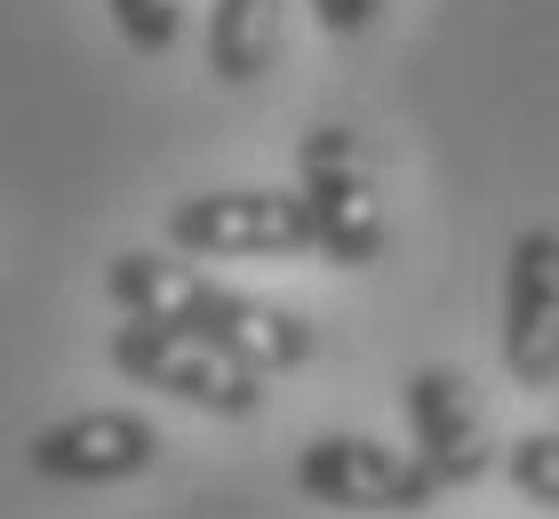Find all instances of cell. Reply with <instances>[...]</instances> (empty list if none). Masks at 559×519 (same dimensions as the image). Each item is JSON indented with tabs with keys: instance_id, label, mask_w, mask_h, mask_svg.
I'll list each match as a JSON object with an SVG mask.
<instances>
[{
	"instance_id": "cell-7",
	"label": "cell",
	"mask_w": 559,
	"mask_h": 519,
	"mask_svg": "<svg viewBox=\"0 0 559 519\" xmlns=\"http://www.w3.org/2000/svg\"><path fill=\"white\" fill-rule=\"evenodd\" d=\"M24 463H33V480H57V487H120L160 463V432L136 408H81L24 439Z\"/></svg>"
},
{
	"instance_id": "cell-10",
	"label": "cell",
	"mask_w": 559,
	"mask_h": 519,
	"mask_svg": "<svg viewBox=\"0 0 559 519\" xmlns=\"http://www.w3.org/2000/svg\"><path fill=\"white\" fill-rule=\"evenodd\" d=\"M503 480H512L527 504L559 511V432H520L512 448H503Z\"/></svg>"
},
{
	"instance_id": "cell-11",
	"label": "cell",
	"mask_w": 559,
	"mask_h": 519,
	"mask_svg": "<svg viewBox=\"0 0 559 519\" xmlns=\"http://www.w3.org/2000/svg\"><path fill=\"white\" fill-rule=\"evenodd\" d=\"M120 40L136 48V57H168L176 40H185V0H105Z\"/></svg>"
},
{
	"instance_id": "cell-4",
	"label": "cell",
	"mask_w": 559,
	"mask_h": 519,
	"mask_svg": "<svg viewBox=\"0 0 559 519\" xmlns=\"http://www.w3.org/2000/svg\"><path fill=\"white\" fill-rule=\"evenodd\" d=\"M296 496H312L328 511H360V519H408L424 504H440V480L424 472L416 448L368 432H312L296 448Z\"/></svg>"
},
{
	"instance_id": "cell-9",
	"label": "cell",
	"mask_w": 559,
	"mask_h": 519,
	"mask_svg": "<svg viewBox=\"0 0 559 519\" xmlns=\"http://www.w3.org/2000/svg\"><path fill=\"white\" fill-rule=\"evenodd\" d=\"M280 16H288V0H209V72L224 89H248L272 72Z\"/></svg>"
},
{
	"instance_id": "cell-6",
	"label": "cell",
	"mask_w": 559,
	"mask_h": 519,
	"mask_svg": "<svg viewBox=\"0 0 559 519\" xmlns=\"http://www.w3.org/2000/svg\"><path fill=\"white\" fill-rule=\"evenodd\" d=\"M496 352H503V376L527 392L559 384V224H527L503 256Z\"/></svg>"
},
{
	"instance_id": "cell-3",
	"label": "cell",
	"mask_w": 559,
	"mask_h": 519,
	"mask_svg": "<svg viewBox=\"0 0 559 519\" xmlns=\"http://www.w3.org/2000/svg\"><path fill=\"white\" fill-rule=\"evenodd\" d=\"M112 368L129 384H144V392H168L192 415H216V424H248L264 408V376L248 359H233L224 344H209V335H192L176 320H120Z\"/></svg>"
},
{
	"instance_id": "cell-5",
	"label": "cell",
	"mask_w": 559,
	"mask_h": 519,
	"mask_svg": "<svg viewBox=\"0 0 559 519\" xmlns=\"http://www.w3.org/2000/svg\"><path fill=\"white\" fill-rule=\"evenodd\" d=\"M160 240L176 256H233V264H272V256L312 248V224H304L296 185H216V192H185L168 208Z\"/></svg>"
},
{
	"instance_id": "cell-8",
	"label": "cell",
	"mask_w": 559,
	"mask_h": 519,
	"mask_svg": "<svg viewBox=\"0 0 559 519\" xmlns=\"http://www.w3.org/2000/svg\"><path fill=\"white\" fill-rule=\"evenodd\" d=\"M400 415H408V448L424 456V472L440 480V496L488 480V463H503L496 439H488V408H479V392L464 384V368H440V359H431V368H408Z\"/></svg>"
},
{
	"instance_id": "cell-2",
	"label": "cell",
	"mask_w": 559,
	"mask_h": 519,
	"mask_svg": "<svg viewBox=\"0 0 559 519\" xmlns=\"http://www.w3.org/2000/svg\"><path fill=\"white\" fill-rule=\"evenodd\" d=\"M296 200L304 224H312V248L336 272H368L384 264V192H376V161L368 144L352 137L344 120H320L312 137L296 144Z\"/></svg>"
},
{
	"instance_id": "cell-1",
	"label": "cell",
	"mask_w": 559,
	"mask_h": 519,
	"mask_svg": "<svg viewBox=\"0 0 559 519\" xmlns=\"http://www.w3.org/2000/svg\"><path fill=\"white\" fill-rule=\"evenodd\" d=\"M105 296H112L120 320H176V328L224 344L233 359H248L257 376H280V368L312 359V320L304 311H280L264 296L224 288L200 264H185L176 248H120L112 272H105Z\"/></svg>"
},
{
	"instance_id": "cell-12",
	"label": "cell",
	"mask_w": 559,
	"mask_h": 519,
	"mask_svg": "<svg viewBox=\"0 0 559 519\" xmlns=\"http://www.w3.org/2000/svg\"><path fill=\"white\" fill-rule=\"evenodd\" d=\"M376 16H384V0H312V24L328 40H368Z\"/></svg>"
}]
</instances>
